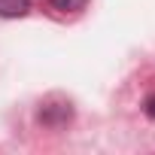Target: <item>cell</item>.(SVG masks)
<instances>
[{"label":"cell","mask_w":155,"mask_h":155,"mask_svg":"<svg viewBox=\"0 0 155 155\" xmlns=\"http://www.w3.org/2000/svg\"><path fill=\"white\" fill-rule=\"evenodd\" d=\"M31 9V0H0V15L3 18H18Z\"/></svg>","instance_id":"obj_1"},{"label":"cell","mask_w":155,"mask_h":155,"mask_svg":"<svg viewBox=\"0 0 155 155\" xmlns=\"http://www.w3.org/2000/svg\"><path fill=\"white\" fill-rule=\"evenodd\" d=\"M49 3L61 12H76V9H82L85 6V0H49Z\"/></svg>","instance_id":"obj_2"},{"label":"cell","mask_w":155,"mask_h":155,"mask_svg":"<svg viewBox=\"0 0 155 155\" xmlns=\"http://www.w3.org/2000/svg\"><path fill=\"white\" fill-rule=\"evenodd\" d=\"M146 113H149V116H152V119H155V94H152V97H149V101H146Z\"/></svg>","instance_id":"obj_3"}]
</instances>
